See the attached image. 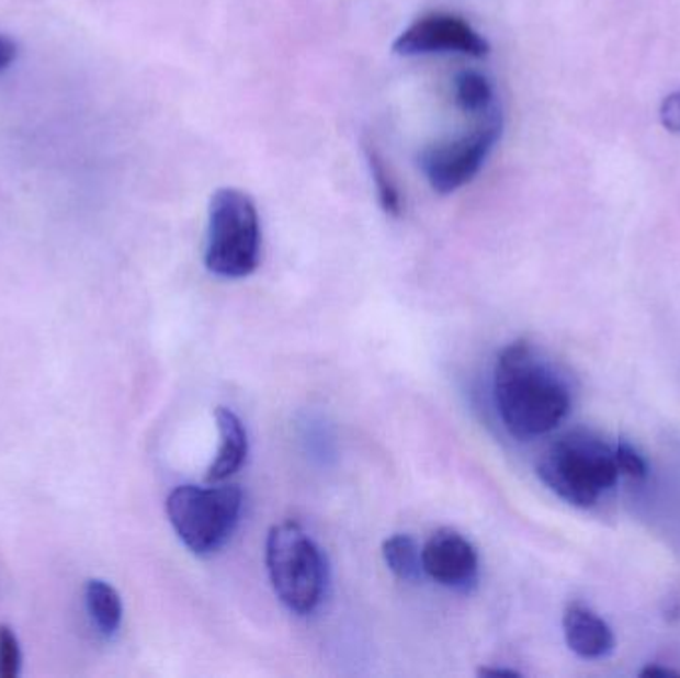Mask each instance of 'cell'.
Here are the masks:
<instances>
[{"instance_id": "cell-14", "label": "cell", "mask_w": 680, "mask_h": 678, "mask_svg": "<svg viewBox=\"0 0 680 678\" xmlns=\"http://www.w3.org/2000/svg\"><path fill=\"white\" fill-rule=\"evenodd\" d=\"M364 151H366V163H369V170L373 176L374 188L378 193V202L388 215L400 217L403 215V195H400V190L390 176V171L386 168L383 156L371 146H366Z\"/></svg>"}, {"instance_id": "cell-1", "label": "cell", "mask_w": 680, "mask_h": 678, "mask_svg": "<svg viewBox=\"0 0 680 678\" xmlns=\"http://www.w3.org/2000/svg\"><path fill=\"white\" fill-rule=\"evenodd\" d=\"M494 398L506 430L518 440L549 434L571 410L564 374L525 340L501 350L494 371Z\"/></svg>"}, {"instance_id": "cell-15", "label": "cell", "mask_w": 680, "mask_h": 678, "mask_svg": "<svg viewBox=\"0 0 680 678\" xmlns=\"http://www.w3.org/2000/svg\"><path fill=\"white\" fill-rule=\"evenodd\" d=\"M22 651L19 636L9 625H0V678H19Z\"/></svg>"}, {"instance_id": "cell-19", "label": "cell", "mask_w": 680, "mask_h": 678, "mask_svg": "<svg viewBox=\"0 0 680 678\" xmlns=\"http://www.w3.org/2000/svg\"><path fill=\"white\" fill-rule=\"evenodd\" d=\"M478 677L518 678L521 677V675L518 670H510V668H479Z\"/></svg>"}, {"instance_id": "cell-18", "label": "cell", "mask_w": 680, "mask_h": 678, "mask_svg": "<svg viewBox=\"0 0 680 678\" xmlns=\"http://www.w3.org/2000/svg\"><path fill=\"white\" fill-rule=\"evenodd\" d=\"M19 56V44L12 41L11 36L0 32V75L11 70L12 64L16 63Z\"/></svg>"}, {"instance_id": "cell-13", "label": "cell", "mask_w": 680, "mask_h": 678, "mask_svg": "<svg viewBox=\"0 0 680 678\" xmlns=\"http://www.w3.org/2000/svg\"><path fill=\"white\" fill-rule=\"evenodd\" d=\"M454 95L460 110L466 114H486L494 108V88L484 75L476 70H462L454 80Z\"/></svg>"}, {"instance_id": "cell-8", "label": "cell", "mask_w": 680, "mask_h": 678, "mask_svg": "<svg viewBox=\"0 0 680 678\" xmlns=\"http://www.w3.org/2000/svg\"><path fill=\"white\" fill-rule=\"evenodd\" d=\"M422 567L430 579L460 594H469L478 585V552L472 541L450 528L434 531L422 545Z\"/></svg>"}, {"instance_id": "cell-5", "label": "cell", "mask_w": 680, "mask_h": 678, "mask_svg": "<svg viewBox=\"0 0 680 678\" xmlns=\"http://www.w3.org/2000/svg\"><path fill=\"white\" fill-rule=\"evenodd\" d=\"M243 508L237 486H178L166 501L171 528L195 555L219 552L234 535Z\"/></svg>"}, {"instance_id": "cell-20", "label": "cell", "mask_w": 680, "mask_h": 678, "mask_svg": "<svg viewBox=\"0 0 680 678\" xmlns=\"http://www.w3.org/2000/svg\"><path fill=\"white\" fill-rule=\"evenodd\" d=\"M641 678H667V677H677V673L675 670H670V668L662 667H647L641 670Z\"/></svg>"}, {"instance_id": "cell-6", "label": "cell", "mask_w": 680, "mask_h": 678, "mask_svg": "<svg viewBox=\"0 0 680 678\" xmlns=\"http://www.w3.org/2000/svg\"><path fill=\"white\" fill-rule=\"evenodd\" d=\"M503 120L498 108L481 114L478 126L444 144L430 146L420 156V170L432 190L447 195L462 190L478 176L491 149L501 138Z\"/></svg>"}, {"instance_id": "cell-11", "label": "cell", "mask_w": 680, "mask_h": 678, "mask_svg": "<svg viewBox=\"0 0 680 678\" xmlns=\"http://www.w3.org/2000/svg\"><path fill=\"white\" fill-rule=\"evenodd\" d=\"M86 607L92 623L104 636H114L122 625L124 607L120 594L102 579H90L86 584Z\"/></svg>"}, {"instance_id": "cell-2", "label": "cell", "mask_w": 680, "mask_h": 678, "mask_svg": "<svg viewBox=\"0 0 680 678\" xmlns=\"http://www.w3.org/2000/svg\"><path fill=\"white\" fill-rule=\"evenodd\" d=\"M613 448L591 434L571 432L553 442L537 462V476L575 508H591L619 479Z\"/></svg>"}, {"instance_id": "cell-4", "label": "cell", "mask_w": 680, "mask_h": 678, "mask_svg": "<svg viewBox=\"0 0 680 678\" xmlns=\"http://www.w3.org/2000/svg\"><path fill=\"white\" fill-rule=\"evenodd\" d=\"M261 222L245 191L222 188L213 193L207 222L205 267L213 275L243 279L259 267Z\"/></svg>"}, {"instance_id": "cell-9", "label": "cell", "mask_w": 680, "mask_h": 678, "mask_svg": "<svg viewBox=\"0 0 680 678\" xmlns=\"http://www.w3.org/2000/svg\"><path fill=\"white\" fill-rule=\"evenodd\" d=\"M564 635L567 647L587 660L605 658L615 648V635L596 611L581 603H571L564 613Z\"/></svg>"}, {"instance_id": "cell-3", "label": "cell", "mask_w": 680, "mask_h": 678, "mask_svg": "<svg viewBox=\"0 0 680 678\" xmlns=\"http://www.w3.org/2000/svg\"><path fill=\"white\" fill-rule=\"evenodd\" d=\"M265 560L279 601L297 615H310L329 581L327 560L315 540L293 521L279 523L267 535Z\"/></svg>"}, {"instance_id": "cell-10", "label": "cell", "mask_w": 680, "mask_h": 678, "mask_svg": "<svg viewBox=\"0 0 680 678\" xmlns=\"http://www.w3.org/2000/svg\"><path fill=\"white\" fill-rule=\"evenodd\" d=\"M215 422L219 430V450L212 466L207 467V484H222L227 477L237 474L243 466L249 450L247 430L234 410L219 406L215 410Z\"/></svg>"}, {"instance_id": "cell-17", "label": "cell", "mask_w": 680, "mask_h": 678, "mask_svg": "<svg viewBox=\"0 0 680 678\" xmlns=\"http://www.w3.org/2000/svg\"><path fill=\"white\" fill-rule=\"evenodd\" d=\"M659 116L660 124L667 127L670 134H680V90L662 100Z\"/></svg>"}, {"instance_id": "cell-16", "label": "cell", "mask_w": 680, "mask_h": 678, "mask_svg": "<svg viewBox=\"0 0 680 678\" xmlns=\"http://www.w3.org/2000/svg\"><path fill=\"white\" fill-rule=\"evenodd\" d=\"M613 454H615L616 467H619L621 474L633 477V479L647 477V462L633 445L627 444V442H619L613 448Z\"/></svg>"}, {"instance_id": "cell-12", "label": "cell", "mask_w": 680, "mask_h": 678, "mask_svg": "<svg viewBox=\"0 0 680 678\" xmlns=\"http://www.w3.org/2000/svg\"><path fill=\"white\" fill-rule=\"evenodd\" d=\"M384 563L388 569L403 581H418L424 573L422 567V547L415 538L396 533L383 543Z\"/></svg>"}, {"instance_id": "cell-7", "label": "cell", "mask_w": 680, "mask_h": 678, "mask_svg": "<svg viewBox=\"0 0 680 678\" xmlns=\"http://www.w3.org/2000/svg\"><path fill=\"white\" fill-rule=\"evenodd\" d=\"M393 48L400 56L462 54L484 58L489 54L488 41L468 21L450 12H432L412 22L400 32Z\"/></svg>"}]
</instances>
